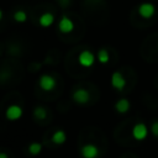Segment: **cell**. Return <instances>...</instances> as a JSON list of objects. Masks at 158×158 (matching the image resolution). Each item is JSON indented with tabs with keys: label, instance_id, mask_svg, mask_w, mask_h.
Returning <instances> with one entry per match:
<instances>
[{
	"label": "cell",
	"instance_id": "12",
	"mask_svg": "<svg viewBox=\"0 0 158 158\" xmlns=\"http://www.w3.org/2000/svg\"><path fill=\"white\" fill-rule=\"evenodd\" d=\"M51 139H52V142H53L54 144H58V146L64 144L65 141H67V133H65V131H63V130H57V131L52 135Z\"/></svg>",
	"mask_w": 158,
	"mask_h": 158
},
{
	"label": "cell",
	"instance_id": "13",
	"mask_svg": "<svg viewBox=\"0 0 158 158\" xmlns=\"http://www.w3.org/2000/svg\"><path fill=\"white\" fill-rule=\"evenodd\" d=\"M96 59H98L99 63H101V64H106V63H109V60H110V56H109L107 49H105V48H100V49L98 51V53H96Z\"/></svg>",
	"mask_w": 158,
	"mask_h": 158
},
{
	"label": "cell",
	"instance_id": "8",
	"mask_svg": "<svg viewBox=\"0 0 158 158\" xmlns=\"http://www.w3.org/2000/svg\"><path fill=\"white\" fill-rule=\"evenodd\" d=\"M74 27H75V25H74L73 20L70 17H68L67 15L62 16V19L58 22V30L62 33H70L74 31Z\"/></svg>",
	"mask_w": 158,
	"mask_h": 158
},
{
	"label": "cell",
	"instance_id": "2",
	"mask_svg": "<svg viewBox=\"0 0 158 158\" xmlns=\"http://www.w3.org/2000/svg\"><path fill=\"white\" fill-rule=\"evenodd\" d=\"M38 85L43 91H52L57 86V80L53 75L49 74H43L38 79Z\"/></svg>",
	"mask_w": 158,
	"mask_h": 158
},
{
	"label": "cell",
	"instance_id": "16",
	"mask_svg": "<svg viewBox=\"0 0 158 158\" xmlns=\"http://www.w3.org/2000/svg\"><path fill=\"white\" fill-rule=\"evenodd\" d=\"M12 17H14V20H15L16 22L23 23V22H26V20H27V14H26L23 10H16V11L14 12Z\"/></svg>",
	"mask_w": 158,
	"mask_h": 158
},
{
	"label": "cell",
	"instance_id": "15",
	"mask_svg": "<svg viewBox=\"0 0 158 158\" xmlns=\"http://www.w3.org/2000/svg\"><path fill=\"white\" fill-rule=\"evenodd\" d=\"M42 152V143L40 142H32L28 144V153L31 156H38Z\"/></svg>",
	"mask_w": 158,
	"mask_h": 158
},
{
	"label": "cell",
	"instance_id": "11",
	"mask_svg": "<svg viewBox=\"0 0 158 158\" xmlns=\"http://www.w3.org/2000/svg\"><path fill=\"white\" fill-rule=\"evenodd\" d=\"M114 107H115V110H116L118 114L123 115V114H126V112L130 110V107H131V102H130L127 99L122 98V99H118V100L115 102Z\"/></svg>",
	"mask_w": 158,
	"mask_h": 158
},
{
	"label": "cell",
	"instance_id": "9",
	"mask_svg": "<svg viewBox=\"0 0 158 158\" xmlns=\"http://www.w3.org/2000/svg\"><path fill=\"white\" fill-rule=\"evenodd\" d=\"M80 154L83 158H98L99 156V148L93 143H86L81 146Z\"/></svg>",
	"mask_w": 158,
	"mask_h": 158
},
{
	"label": "cell",
	"instance_id": "18",
	"mask_svg": "<svg viewBox=\"0 0 158 158\" xmlns=\"http://www.w3.org/2000/svg\"><path fill=\"white\" fill-rule=\"evenodd\" d=\"M0 158H7V154H6L5 152H1V153H0Z\"/></svg>",
	"mask_w": 158,
	"mask_h": 158
},
{
	"label": "cell",
	"instance_id": "17",
	"mask_svg": "<svg viewBox=\"0 0 158 158\" xmlns=\"http://www.w3.org/2000/svg\"><path fill=\"white\" fill-rule=\"evenodd\" d=\"M151 132L154 137H158V121H153L151 125Z\"/></svg>",
	"mask_w": 158,
	"mask_h": 158
},
{
	"label": "cell",
	"instance_id": "14",
	"mask_svg": "<svg viewBox=\"0 0 158 158\" xmlns=\"http://www.w3.org/2000/svg\"><path fill=\"white\" fill-rule=\"evenodd\" d=\"M33 116L40 121L46 120L47 118V110L43 106H36L33 110Z\"/></svg>",
	"mask_w": 158,
	"mask_h": 158
},
{
	"label": "cell",
	"instance_id": "10",
	"mask_svg": "<svg viewBox=\"0 0 158 158\" xmlns=\"http://www.w3.org/2000/svg\"><path fill=\"white\" fill-rule=\"evenodd\" d=\"M54 20L56 19H54V15L52 12H43L38 19V23H40L41 27L47 28V27H51L54 23Z\"/></svg>",
	"mask_w": 158,
	"mask_h": 158
},
{
	"label": "cell",
	"instance_id": "3",
	"mask_svg": "<svg viewBox=\"0 0 158 158\" xmlns=\"http://www.w3.org/2000/svg\"><path fill=\"white\" fill-rule=\"evenodd\" d=\"M131 135H132V137H133L136 141H144V139L147 138V136H148V128H147L146 123H143V122L136 123V125L132 127Z\"/></svg>",
	"mask_w": 158,
	"mask_h": 158
},
{
	"label": "cell",
	"instance_id": "4",
	"mask_svg": "<svg viewBox=\"0 0 158 158\" xmlns=\"http://www.w3.org/2000/svg\"><path fill=\"white\" fill-rule=\"evenodd\" d=\"M137 10H138V15L142 19H151L156 14V6L152 2H148V1L139 4Z\"/></svg>",
	"mask_w": 158,
	"mask_h": 158
},
{
	"label": "cell",
	"instance_id": "7",
	"mask_svg": "<svg viewBox=\"0 0 158 158\" xmlns=\"http://www.w3.org/2000/svg\"><path fill=\"white\" fill-rule=\"evenodd\" d=\"M72 98H73L74 102H77L79 105H85L90 100V94L85 88H79V89L74 90Z\"/></svg>",
	"mask_w": 158,
	"mask_h": 158
},
{
	"label": "cell",
	"instance_id": "19",
	"mask_svg": "<svg viewBox=\"0 0 158 158\" xmlns=\"http://www.w3.org/2000/svg\"><path fill=\"white\" fill-rule=\"evenodd\" d=\"M121 158H125V157H121Z\"/></svg>",
	"mask_w": 158,
	"mask_h": 158
},
{
	"label": "cell",
	"instance_id": "1",
	"mask_svg": "<svg viewBox=\"0 0 158 158\" xmlns=\"http://www.w3.org/2000/svg\"><path fill=\"white\" fill-rule=\"evenodd\" d=\"M95 60H96V56L91 51H89V49H83L79 53V56H78V62L84 68L93 67L94 63H95Z\"/></svg>",
	"mask_w": 158,
	"mask_h": 158
},
{
	"label": "cell",
	"instance_id": "5",
	"mask_svg": "<svg viewBox=\"0 0 158 158\" xmlns=\"http://www.w3.org/2000/svg\"><path fill=\"white\" fill-rule=\"evenodd\" d=\"M22 114H23L22 107H21L20 105H16V104L7 106L6 110H5V117H6L9 121H16V120L21 118Z\"/></svg>",
	"mask_w": 158,
	"mask_h": 158
},
{
	"label": "cell",
	"instance_id": "6",
	"mask_svg": "<svg viewBox=\"0 0 158 158\" xmlns=\"http://www.w3.org/2000/svg\"><path fill=\"white\" fill-rule=\"evenodd\" d=\"M110 81H111V86L116 89L117 91H122L126 88V79L121 72H114L111 74Z\"/></svg>",
	"mask_w": 158,
	"mask_h": 158
}]
</instances>
